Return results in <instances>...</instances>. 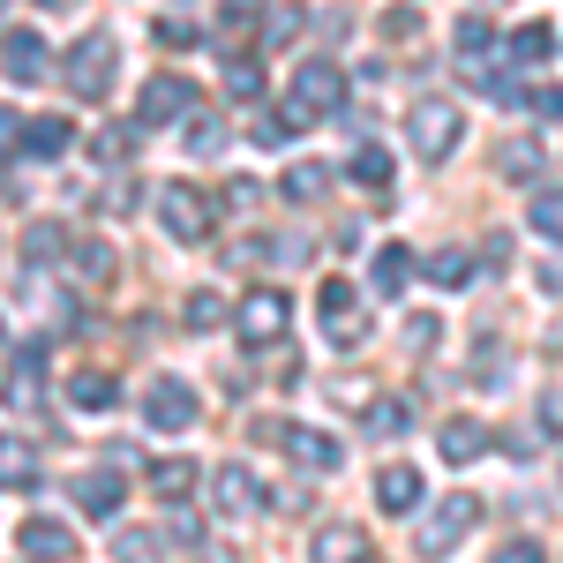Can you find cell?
Wrapping results in <instances>:
<instances>
[{
    "instance_id": "cell-1",
    "label": "cell",
    "mask_w": 563,
    "mask_h": 563,
    "mask_svg": "<svg viewBox=\"0 0 563 563\" xmlns=\"http://www.w3.org/2000/svg\"><path fill=\"white\" fill-rule=\"evenodd\" d=\"M346 106V68H331V60H301V76L286 90V121H316V113H339Z\"/></svg>"
},
{
    "instance_id": "cell-2",
    "label": "cell",
    "mask_w": 563,
    "mask_h": 563,
    "mask_svg": "<svg viewBox=\"0 0 563 563\" xmlns=\"http://www.w3.org/2000/svg\"><path fill=\"white\" fill-rule=\"evenodd\" d=\"M113 60H121V45L106 38V31H90V38H76L60 53V76H68L76 98H106L113 90Z\"/></svg>"
},
{
    "instance_id": "cell-3",
    "label": "cell",
    "mask_w": 563,
    "mask_h": 563,
    "mask_svg": "<svg viewBox=\"0 0 563 563\" xmlns=\"http://www.w3.org/2000/svg\"><path fill=\"white\" fill-rule=\"evenodd\" d=\"M474 526H481V496H435V511L421 519L413 549H421V556H451V549H459Z\"/></svg>"
},
{
    "instance_id": "cell-4",
    "label": "cell",
    "mask_w": 563,
    "mask_h": 563,
    "mask_svg": "<svg viewBox=\"0 0 563 563\" xmlns=\"http://www.w3.org/2000/svg\"><path fill=\"white\" fill-rule=\"evenodd\" d=\"M406 129H413V151H421V158L435 166V158H451V151H459V135H466V113H459L451 98H421Z\"/></svg>"
},
{
    "instance_id": "cell-5",
    "label": "cell",
    "mask_w": 563,
    "mask_h": 563,
    "mask_svg": "<svg viewBox=\"0 0 563 563\" xmlns=\"http://www.w3.org/2000/svg\"><path fill=\"white\" fill-rule=\"evenodd\" d=\"M158 225H166L174 241H203V233L218 225V203L203 196V188L174 180V188H158Z\"/></svg>"
},
{
    "instance_id": "cell-6",
    "label": "cell",
    "mask_w": 563,
    "mask_h": 563,
    "mask_svg": "<svg viewBox=\"0 0 563 563\" xmlns=\"http://www.w3.org/2000/svg\"><path fill=\"white\" fill-rule=\"evenodd\" d=\"M286 316H294V301H286L278 286L249 294V301H241V346H278V339H286Z\"/></svg>"
},
{
    "instance_id": "cell-7",
    "label": "cell",
    "mask_w": 563,
    "mask_h": 563,
    "mask_svg": "<svg viewBox=\"0 0 563 563\" xmlns=\"http://www.w3.org/2000/svg\"><path fill=\"white\" fill-rule=\"evenodd\" d=\"M143 413H151V429H158V435H180V429H196V413H203V406H196V390H188V384L158 376L151 398H143Z\"/></svg>"
},
{
    "instance_id": "cell-8",
    "label": "cell",
    "mask_w": 563,
    "mask_h": 563,
    "mask_svg": "<svg viewBox=\"0 0 563 563\" xmlns=\"http://www.w3.org/2000/svg\"><path fill=\"white\" fill-rule=\"evenodd\" d=\"M0 68H8V84H45L53 53H45L38 31H8V38H0Z\"/></svg>"
},
{
    "instance_id": "cell-9",
    "label": "cell",
    "mask_w": 563,
    "mask_h": 563,
    "mask_svg": "<svg viewBox=\"0 0 563 563\" xmlns=\"http://www.w3.org/2000/svg\"><path fill=\"white\" fill-rule=\"evenodd\" d=\"M188 106H196V84H188V76H151L135 113H143V121L158 129V121H188Z\"/></svg>"
},
{
    "instance_id": "cell-10",
    "label": "cell",
    "mask_w": 563,
    "mask_h": 563,
    "mask_svg": "<svg viewBox=\"0 0 563 563\" xmlns=\"http://www.w3.org/2000/svg\"><path fill=\"white\" fill-rule=\"evenodd\" d=\"M271 435H278V443H286V451L301 459L308 474H331V466L346 459V451H339V443H331V435H323V429H271Z\"/></svg>"
},
{
    "instance_id": "cell-11",
    "label": "cell",
    "mask_w": 563,
    "mask_h": 563,
    "mask_svg": "<svg viewBox=\"0 0 563 563\" xmlns=\"http://www.w3.org/2000/svg\"><path fill=\"white\" fill-rule=\"evenodd\" d=\"M76 511H84V519H121V466L76 481Z\"/></svg>"
},
{
    "instance_id": "cell-12",
    "label": "cell",
    "mask_w": 563,
    "mask_h": 563,
    "mask_svg": "<svg viewBox=\"0 0 563 563\" xmlns=\"http://www.w3.org/2000/svg\"><path fill=\"white\" fill-rule=\"evenodd\" d=\"M15 549H23V556H76V533L60 519H23L15 526Z\"/></svg>"
},
{
    "instance_id": "cell-13",
    "label": "cell",
    "mask_w": 563,
    "mask_h": 563,
    "mask_svg": "<svg viewBox=\"0 0 563 563\" xmlns=\"http://www.w3.org/2000/svg\"><path fill=\"white\" fill-rule=\"evenodd\" d=\"M421 496H429V488H421V474H413V466H384V474H376V504H384L390 519H406Z\"/></svg>"
},
{
    "instance_id": "cell-14",
    "label": "cell",
    "mask_w": 563,
    "mask_h": 563,
    "mask_svg": "<svg viewBox=\"0 0 563 563\" xmlns=\"http://www.w3.org/2000/svg\"><path fill=\"white\" fill-rule=\"evenodd\" d=\"M68 406H84V413L121 406V376H113V368H84V376H68Z\"/></svg>"
},
{
    "instance_id": "cell-15",
    "label": "cell",
    "mask_w": 563,
    "mask_h": 563,
    "mask_svg": "<svg viewBox=\"0 0 563 563\" xmlns=\"http://www.w3.org/2000/svg\"><path fill=\"white\" fill-rule=\"evenodd\" d=\"M68 143H76V129H68L60 113H38V121H23V151H31V158H68Z\"/></svg>"
},
{
    "instance_id": "cell-16",
    "label": "cell",
    "mask_w": 563,
    "mask_h": 563,
    "mask_svg": "<svg viewBox=\"0 0 563 563\" xmlns=\"http://www.w3.org/2000/svg\"><path fill=\"white\" fill-rule=\"evenodd\" d=\"M211 488H218V511H225V519H241V511H256V496H263L249 466H218V481H211Z\"/></svg>"
},
{
    "instance_id": "cell-17",
    "label": "cell",
    "mask_w": 563,
    "mask_h": 563,
    "mask_svg": "<svg viewBox=\"0 0 563 563\" xmlns=\"http://www.w3.org/2000/svg\"><path fill=\"white\" fill-rule=\"evenodd\" d=\"M435 451H443L451 466H474L481 451H488V429H481V421H443V443H435Z\"/></svg>"
},
{
    "instance_id": "cell-18",
    "label": "cell",
    "mask_w": 563,
    "mask_h": 563,
    "mask_svg": "<svg viewBox=\"0 0 563 563\" xmlns=\"http://www.w3.org/2000/svg\"><path fill=\"white\" fill-rule=\"evenodd\" d=\"M459 68H466V76H474L481 60H488V45H496V23H488V15H459Z\"/></svg>"
},
{
    "instance_id": "cell-19",
    "label": "cell",
    "mask_w": 563,
    "mask_h": 563,
    "mask_svg": "<svg viewBox=\"0 0 563 563\" xmlns=\"http://www.w3.org/2000/svg\"><path fill=\"white\" fill-rule=\"evenodd\" d=\"M196 459H158V466H151V488H158V496H166V504H188V496H196Z\"/></svg>"
},
{
    "instance_id": "cell-20",
    "label": "cell",
    "mask_w": 563,
    "mask_h": 563,
    "mask_svg": "<svg viewBox=\"0 0 563 563\" xmlns=\"http://www.w3.org/2000/svg\"><path fill=\"white\" fill-rule=\"evenodd\" d=\"M38 376H45V346H15V384H8V406H38Z\"/></svg>"
},
{
    "instance_id": "cell-21",
    "label": "cell",
    "mask_w": 563,
    "mask_h": 563,
    "mask_svg": "<svg viewBox=\"0 0 563 563\" xmlns=\"http://www.w3.org/2000/svg\"><path fill=\"white\" fill-rule=\"evenodd\" d=\"M353 180H368V188H376V196H368V203H376V211H390V158L384 151H376V143H361V151H353Z\"/></svg>"
},
{
    "instance_id": "cell-22",
    "label": "cell",
    "mask_w": 563,
    "mask_h": 563,
    "mask_svg": "<svg viewBox=\"0 0 563 563\" xmlns=\"http://www.w3.org/2000/svg\"><path fill=\"white\" fill-rule=\"evenodd\" d=\"M316 556H323V563L368 556V533H361V526H323V533H316Z\"/></svg>"
},
{
    "instance_id": "cell-23",
    "label": "cell",
    "mask_w": 563,
    "mask_h": 563,
    "mask_svg": "<svg viewBox=\"0 0 563 563\" xmlns=\"http://www.w3.org/2000/svg\"><path fill=\"white\" fill-rule=\"evenodd\" d=\"M406 278H413V249H376V294H406Z\"/></svg>"
},
{
    "instance_id": "cell-24",
    "label": "cell",
    "mask_w": 563,
    "mask_h": 563,
    "mask_svg": "<svg viewBox=\"0 0 563 563\" xmlns=\"http://www.w3.org/2000/svg\"><path fill=\"white\" fill-rule=\"evenodd\" d=\"M31 481H38V459L15 435H0V488H31Z\"/></svg>"
},
{
    "instance_id": "cell-25",
    "label": "cell",
    "mask_w": 563,
    "mask_h": 563,
    "mask_svg": "<svg viewBox=\"0 0 563 563\" xmlns=\"http://www.w3.org/2000/svg\"><path fill=\"white\" fill-rule=\"evenodd\" d=\"M188 151H196V158H218V151H225V121L188 106Z\"/></svg>"
},
{
    "instance_id": "cell-26",
    "label": "cell",
    "mask_w": 563,
    "mask_h": 563,
    "mask_svg": "<svg viewBox=\"0 0 563 563\" xmlns=\"http://www.w3.org/2000/svg\"><path fill=\"white\" fill-rule=\"evenodd\" d=\"M323 188H331V166H316V158H301V166H286V196H294V203H316Z\"/></svg>"
},
{
    "instance_id": "cell-27",
    "label": "cell",
    "mask_w": 563,
    "mask_h": 563,
    "mask_svg": "<svg viewBox=\"0 0 563 563\" xmlns=\"http://www.w3.org/2000/svg\"><path fill=\"white\" fill-rule=\"evenodd\" d=\"M60 249H68V233H60L53 218H38V225L23 233V256H31V263H60Z\"/></svg>"
},
{
    "instance_id": "cell-28",
    "label": "cell",
    "mask_w": 563,
    "mask_h": 563,
    "mask_svg": "<svg viewBox=\"0 0 563 563\" xmlns=\"http://www.w3.org/2000/svg\"><path fill=\"white\" fill-rule=\"evenodd\" d=\"M549 53H556V31H549V23H526L519 38H511V60H519V68H533V60H549Z\"/></svg>"
},
{
    "instance_id": "cell-29",
    "label": "cell",
    "mask_w": 563,
    "mask_h": 563,
    "mask_svg": "<svg viewBox=\"0 0 563 563\" xmlns=\"http://www.w3.org/2000/svg\"><path fill=\"white\" fill-rule=\"evenodd\" d=\"M225 98H233V106H256L263 98V68L256 60H233V68H225Z\"/></svg>"
},
{
    "instance_id": "cell-30",
    "label": "cell",
    "mask_w": 563,
    "mask_h": 563,
    "mask_svg": "<svg viewBox=\"0 0 563 563\" xmlns=\"http://www.w3.org/2000/svg\"><path fill=\"white\" fill-rule=\"evenodd\" d=\"M429 278H435V286H466V278H474V256H466V249H435Z\"/></svg>"
},
{
    "instance_id": "cell-31",
    "label": "cell",
    "mask_w": 563,
    "mask_h": 563,
    "mask_svg": "<svg viewBox=\"0 0 563 563\" xmlns=\"http://www.w3.org/2000/svg\"><path fill=\"white\" fill-rule=\"evenodd\" d=\"M361 421H368V435H406V421H413V413H406V398H376Z\"/></svg>"
},
{
    "instance_id": "cell-32",
    "label": "cell",
    "mask_w": 563,
    "mask_h": 563,
    "mask_svg": "<svg viewBox=\"0 0 563 563\" xmlns=\"http://www.w3.org/2000/svg\"><path fill=\"white\" fill-rule=\"evenodd\" d=\"M180 323H188V331H218V323H225V301H218V294H188Z\"/></svg>"
},
{
    "instance_id": "cell-33",
    "label": "cell",
    "mask_w": 563,
    "mask_h": 563,
    "mask_svg": "<svg viewBox=\"0 0 563 563\" xmlns=\"http://www.w3.org/2000/svg\"><path fill=\"white\" fill-rule=\"evenodd\" d=\"M526 218H533V233H549V241H563V196H541V188H533V203H526Z\"/></svg>"
},
{
    "instance_id": "cell-34",
    "label": "cell",
    "mask_w": 563,
    "mask_h": 563,
    "mask_svg": "<svg viewBox=\"0 0 563 563\" xmlns=\"http://www.w3.org/2000/svg\"><path fill=\"white\" fill-rule=\"evenodd\" d=\"M76 278H90V286L113 278V249H106V241H84V249H76Z\"/></svg>"
},
{
    "instance_id": "cell-35",
    "label": "cell",
    "mask_w": 563,
    "mask_h": 563,
    "mask_svg": "<svg viewBox=\"0 0 563 563\" xmlns=\"http://www.w3.org/2000/svg\"><path fill=\"white\" fill-rule=\"evenodd\" d=\"M158 541H174V549H203V519H188V511L174 504V519H166V533H158Z\"/></svg>"
},
{
    "instance_id": "cell-36",
    "label": "cell",
    "mask_w": 563,
    "mask_h": 563,
    "mask_svg": "<svg viewBox=\"0 0 563 563\" xmlns=\"http://www.w3.org/2000/svg\"><path fill=\"white\" fill-rule=\"evenodd\" d=\"M166 541L158 533H143V526H129V533H113V556H158Z\"/></svg>"
},
{
    "instance_id": "cell-37",
    "label": "cell",
    "mask_w": 563,
    "mask_h": 563,
    "mask_svg": "<svg viewBox=\"0 0 563 563\" xmlns=\"http://www.w3.org/2000/svg\"><path fill=\"white\" fill-rule=\"evenodd\" d=\"M533 286H541V294H563V249H541V263H533Z\"/></svg>"
},
{
    "instance_id": "cell-38",
    "label": "cell",
    "mask_w": 563,
    "mask_h": 563,
    "mask_svg": "<svg viewBox=\"0 0 563 563\" xmlns=\"http://www.w3.org/2000/svg\"><path fill=\"white\" fill-rule=\"evenodd\" d=\"M294 31H301V8H271L263 38H271V45H294Z\"/></svg>"
},
{
    "instance_id": "cell-39",
    "label": "cell",
    "mask_w": 563,
    "mask_h": 563,
    "mask_svg": "<svg viewBox=\"0 0 563 563\" xmlns=\"http://www.w3.org/2000/svg\"><path fill=\"white\" fill-rule=\"evenodd\" d=\"M533 158H541L533 143H504V158H496V166H504V174H533Z\"/></svg>"
},
{
    "instance_id": "cell-40",
    "label": "cell",
    "mask_w": 563,
    "mask_h": 563,
    "mask_svg": "<svg viewBox=\"0 0 563 563\" xmlns=\"http://www.w3.org/2000/svg\"><path fill=\"white\" fill-rule=\"evenodd\" d=\"M129 151H135L129 129H106V135H98V158H106V166H113V158H129Z\"/></svg>"
},
{
    "instance_id": "cell-41",
    "label": "cell",
    "mask_w": 563,
    "mask_h": 563,
    "mask_svg": "<svg viewBox=\"0 0 563 563\" xmlns=\"http://www.w3.org/2000/svg\"><path fill=\"white\" fill-rule=\"evenodd\" d=\"M526 106H533L541 121H563V90H526Z\"/></svg>"
},
{
    "instance_id": "cell-42",
    "label": "cell",
    "mask_w": 563,
    "mask_h": 563,
    "mask_svg": "<svg viewBox=\"0 0 563 563\" xmlns=\"http://www.w3.org/2000/svg\"><path fill=\"white\" fill-rule=\"evenodd\" d=\"M203 38V31H196V23H158V45H180V53H188V45Z\"/></svg>"
},
{
    "instance_id": "cell-43",
    "label": "cell",
    "mask_w": 563,
    "mask_h": 563,
    "mask_svg": "<svg viewBox=\"0 0 563 563\" xmlns=\"http://www.w3.org/2000/svg\"><path fill=\"white\" fill-rule=\"evenodd\" d=\"M541 429L563 435V390H541Z\"/></svg>"
},
{
    "instance_id": "cell-44",
    "label": "cell",
    "mask_w": 563,
    "mask_h": 563,
    "mask_svg": "<svg viewBox=\"0 0 563 563\" xmlns=\"http://www.w3.org/2000/svg\"><path fill=\"white\" fill-rule=\"evenodd\" d=\"M323 308H331V316H346V308H353V286H346V278H331V286H323Z\"/></svg>"
},
{
    "instance_id": "cell-45",
    "label": "cell",
    "mask_w": 563,
    "mask_h": 563,
    "mask_svg": "<svg viewBox=\"0 0 563 563\" xmlns=\"http://www.w3.org/2000/svg\"><path fill=\"white\" fill-rule=\"evenodd\" d=\"M384 31L390 38H413V8H384Z\"/></svg>"
},
{
    "instance_id": "cell-46",
    "label": "cell",
    "mask_w": 563,
    "mask_h": 563,
    "mask_svg": "<svg viewBox=\"0 0 563 563\" xmlns=\"http://www.w3.org/2000/svg\"><path fill=\"white\" fill-rule=\"evenodd\" d=\"M15 143H23V121H15V113L0 106V151H15Z\"/></svg>"
},
{
    "instance_id": "cell-47",
    "label": "cell",
    "mask_w": 563,
    "mask_h": 563,
    "mask_svg": "<svg viewBox=\"0 0 563 563\" xmlns=\"http://www.w3.org/2000/svg\"><path fill=\"white\" fill-rule=\"evenodd\" d=\"M45 8H76V0H45Z\"/></svg>"
},
{
    "instance_id": "cell-48",
    "label": "cell",
    "mask_w": 563,
    "mask_h": 563,
    "mask_svg": "<svg viewBox=\"0 0 563 563\" xmlns=\"http://www.w3.org/2000/svg\"><path fill=\"white\" fill-rule=\"evenodd\" d=\"M0 8H8V0H0Z\"/></svg>"
}]
</instances>
